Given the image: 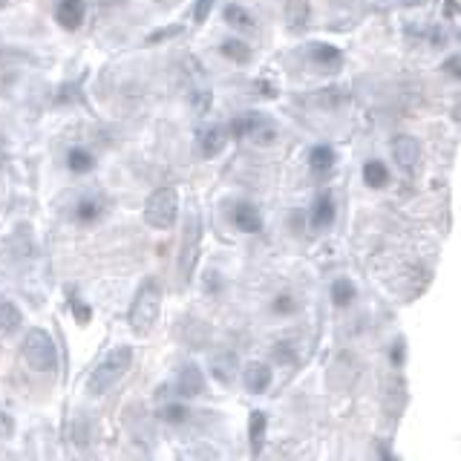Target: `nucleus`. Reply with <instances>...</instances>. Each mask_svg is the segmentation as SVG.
I'll list each match as a JSON object with an SVG mask.
<instances>
[{"label": "nucleus", "mask_w": 461, "mask_h": 461, "mask_svg": "<svg viewBox=\"0 0 461 461\" xmlns=\"http://www.w3.org/2000/svg\"><path fill=\"white\" fill-rule=\"evenodd\" d=\"M213 9V0H196L193 4V24H205Z\"/></svg>", "instance_id": "28"}, {"label": "nucleus", "mask_w": 461, "mask_h": 461, "mask_svg": "<svg viewBox=\"0 0 461 461\" xmlns=\"http://www.w3.org/2000/svg\"><path fill=\"white\" fill-rule=\"evenodd\" d=\"M130 363H133V349L130 346H116L98 366H96V372L90 375V392L93 395H104L113 383L130 369Z\"/></svg>", "instance_id": "2"}, {"label": "nucleus", "mask_w": 461, "mask_h": 461, "mask_svg": "<svg viewBox=\"0 0 461 461\" xmlns=\"http://www.w3.org/2000/svg\"><path fill=\"white\" fill-rule=\"evenodd\" d=\"M444 9H447V15L455 21L458 18V4H455V0H444Z\"/></svg>", "instance_id": "33"}, {"label": "nucleus", "mask_w": 461, "mask_h": 461, "mask_svg": "<svg viewBox=\"0 0 461 461\" xmlns=\"http://www.w3.org/2000/svg\"><path fill=\"white\" fill-rule=\"evenodd\" d=\"M225 21H228V24H234V26H237V29H243V32H251V29H254L251 15H248L243 6H237V4L225 9Z\"/></svg>", "instance_id": "23"}, {"label": "nucleus", "mask_w": 461, "mask_h": 461, "mask_svg": "<svg viewBox=\"0 0 461 461\" xmlns=\"http://www.w3.org/2000/svg\"><path fill=\"white\" fill-rule=\"evenodd\" d=\"M182 32V26H173V29H162V32H153L150 38H147V44H159V41H168V38H173V35H179Z\"/></svg>", "instance_id": "30"}, {"label": "nucleus", "mask_w": 461, "mask_h": 461, "mask_svg": "<svg viewBox=\"0 0 461 461\" xmlns=\"http://www.w3.org/2000/svg\"><path fill=\"white\" fill-rule=\"evenodd\" d=\"M162 312V288L156 280H144L130 305V326L138 335H147Z\"/></svg>", "instance_id": "1"}, {"label": "nucleus", "mask_w": 461, "mask_h": 461, "mask_svg": "<svg viewBox=\"0 0 461 461\" xmlns=\"http://www.w3.org/2000/svg\"><path fill=\"white\" fill-rule=\"evenodd\" d=\"M401 4H407V6H418L421 0H401Z\"/></svg>", "instance_id": "36"}, {"label": "nucleus", "mask_w": 461, "mask_h": 461, "mask_svg": "<svg viewBox=\"0 0 461 461\" xmlns=\"http://www.w3.org/2000/svg\"><path fill=\"white\" fill-rule=\"evenodd\" d=\"M21 326H24V315H21V309H18V305H15L12 300L0 297V332H4V335H15Z\"/></svg>", "instance_id": "14"}, {"label": "nucleus", "mask_w": 461, "mask_h": 461, "mask_svg": "<svg viewBox=\"0 0 461 461\" xmlns=\"http://www.w3.org/2000/svg\"><path fill=\"white\" fill-rule=\"evenodd\" d=\"M196 138H199V153L205 159H213L216 153L225 147V133L219 127H202L196 133Z\"/></svg>", "instance_id": "13"}, {"label": "nucleus", "mask_w": 461, "mask_h": 461, "mask_svg": "<svg viewBox=\"0 0 461 461\" xmlns=\"http://www.w3.org/2000/svg\"><path fill=\"white\" fill-rule=\"evenodd\" d=\"M332 300H335V305H349L355 300V285L349 280H335L332 283Z\"/></svg>", "instance_id": "25"}, {"label": "nucleus", "mask_w": 461, "mask_h": 461, "mask_svg": "<svg viewBox=\"0 0 461 461\" xmlns=\"http://www.w3.org/2000/svg\"><path fill=\"white\" fill-rule=\"evenodd\" d=\"M179 216V193L176 188H159L156 193H150L147 205H144V222L156 230H168L173 228Z\"/></svg>", "instance_id": "3"}, {"label": "nucleus", "mask_w": 461, "mask_h": 461, "mask_svg": "<svg viewBox=\"0 0 461 461\" xmlns=\"http://www.w3.org/2000/svg\"><path fill=\"white\" fill-rule=\"evenodd\" d=\"M219 49H222L225 58L237 61V64H248V61H251V49H248V44H243V41H225Z\"/></svg>", "instance_id": "22"}, {"label": "nucleus", "mask_w": 461, "mask_h": 461, "mask_svg": "<svg viewBox=\"0 0 461 461\" xmlns=\"http://www.w3.org/2000/svg\"><path fill=\"white\" fill-rule=\"evenodd\" d=\"M72 309H75V315H78L81 323L90 320V309H87V305H81V300H72Z\"/></svg>", "instance_id": "32"}, {"label": "nucleus", "mask_w": 461, "mask_h": 461, "mask_svg": "<svg viewBox=\"0 0 461 461\" xmlns=\"http://www.w3.org/2000/svg\"><path fill=\"white\" fill-rule=\"evenodd\" d=\"M24 358L35 372H58V349L44 329H32L24 340Z\"/></svg>", "instance_id": "4"}, {"label": "nucleus", "mask_w": 461, "mask_h": 461, "mask_svg": "<svg viewBox=\"0 0 461 461\" xmlns=\"http://www.w3.org/2000/svg\"><path fill=\"white\" fill-rule=\"evenodd\" d=\"M230 136L234 138H257L263 144L274 141V130L268 127L265 116H260V113H245V116L234 118L230 121Z\"/></svg>", "instance_id": "5"}, {"label": "nucleus", "mask_w": 461, "mask_h": 461, "mask_svg": "<svg viewBox=\"0 0 461 461\" xmlns=\"http://www.w3.org/2000/svg\"><path fill=\"white\" fill-rule=\"evenodd\" d=\"M274 312H277V315H291V312H297L294 297H291V294H280V297L274 300Z\"/></svg>", "instance_id": "27"}, {"label": "nucleus", "mask_w": 461, "mask_h": 461, "mask_svg": "<svg viewBox=\"0 0 461 461\" xmlns=\"http://www.w3.org/2000/svg\"><path fill=\"white\" fill-rule=\"evenodd\" d=\"M392 156H395V162H398L407 173H412V171L418 168V162H421V144H418V138H412V136H398V138L392 141Z\"/></svg>", "instance_id": "7"}, {"label": "nucleus", "mask_w": 461, "mask_h": 461, "mask_svg": "<svg viewBox=\"0 0 461 461\" xmlns=\"http://www.w3.org/2000/svg\"><path fill=\"white\" fill-rule=\"evenodd\" d=\"M444 69L452 75V78H458V58H450V61L444 64Z\"/></svg>", "instance_id": "34"}, {"label": "nucleus", "mask_w": 461, "mask_h": 461, "mask_svg": "<svg viewBox=\"0 0 461 461\" xmlns=\"http://www.w3.org/2000/svg\"><path fill=\"white\" fill-rule=\"evenodd\" d=\"M332 222H335V199H332V193H320L312 205V228L323 230Z\"/></svg>", "instance_id": "12"}, {"label": "nucleus", "mask_w": 461, "mask_h": 461, "mask_svg": "<svg viewBox=\"0 0 461 461\" xmlns=\"http://www.w3.org/2000/svg\"><path fill=\"white\" fill-rule=\"evenodd\" d=\"M309 168H312L315 176H326L335 168V150L326 147V144L312 147V153H309Z\"/></svg>", "instance_id": "15"}, {"label": "nucleus", "mask_w": 461, "mask_h": 461, "mask_svg": "<svg viewBox=\"0 0 461 461\" xmlns=\"http://www.w3.org/2000/svg\"><path fill=\"white\" fill-rule=\"evenodd\" d=\"M234 225L240 230H245V234H260L263 228V219H260V211L251 205V202H240L234 208Z\"/></svg>", "instance_id": "11"}, {"label": "nucleus", "mask_w": 461, "mask_h": 461, "mask_svg": "<svg viewBox=\"0 0 461 461\" xmlns=\"http://www.w3.org/2000/svg\"><path fill=\"white\" fill-rule=\"evenodd\" d=\"M243 378H245L248 392H254V395H260V392H265L271 387V369L265 363H248Z\"/></svg>", "instance_id": "10"}, {"label": "nucleus", "mask_w": 461, "mask_h": 461, "mask_svg": "<svg viewBox=\"0 0 461 461\" xmlns=\"http://www.w3.org/2000/svg\"><path fill=\"white\" fill-rule=\"evenodd\" d=\"M4 4H6V0H0V6H4Z\"/></svg>", "instance_id": "37"}, {"label": "nucleus", "mask_w": 461, "mask_h": 461, "mask_svg": "<svg viewBox=\"0 0 461 461\" xmlns=\"http://www.w3.org/2000/svg\"><path fill=\"white\" fill-rule=\"evenodd\" d=\"M193 107H196V113H205L211 107V90H196L193 93Z\"/></svg>", "instance_id": "29"}, {"label": "nucleus", "mask_w": 461, "mask_h": 461, "mask_svg": "<svg viewBox=\"0 0 461 461\" xmlns=\"http://www.w3.org/2000/svg\"><path fill=\"white\" fill-rule=\"evenodd\" d=\"M98 216H101V205H98L96 199H81L78 205H75V219L84 222V225L96 222Z\"/></svg>", "instance_id": "24"}, {"label": "nucleus", "mask_w": 461, "mask_h": 461, "mask_svg": "<svg viewBox=\"0 0 461 461\" xmlns=\"http://www.w3.org/2000/svg\"><path fill=\"white\" fill-rule=\"evenodd\" d=\"M12 435V418L6 412H0V438H9Z\"/></svg>", "instance_id": "31"}, {"label": "nucleus", "mask_w": 461, "mask_h": 461, "mask_svg": "<svg viewBox=\"0 0 461 461\" xmlns=\"http://www.w3.org/2000/svg\"><path fill=\"white\" fill-rule=\"evenodd\" d=\"M234 366H237V358L230 352H222L211 360V369H213V378L219 383H230V378H234Z\"/></svg>", "instance_id": "19"}, {"label": "nucleus", "mask_w": 461, "mask_h": 461, "mask_svg": "<svg viewBox=\"0 0 461 461\" xmlns=\"http://www.w3.org/2000/svg\"><path fill=\"white\" fill-rule=\"evenodd\" d=\"M176 390H179V395H185V398L202 395V390H205V378H202V372H199L196 363H185V366L179 369Z\"/></svg>", "instance_id": "8"}, {"label": "nucleus", "mask_w": 461, "mask_h": 461, "mask_svg": "<svg viewBox=\"0 0 461 461\" xmlns=\"http://www.w3.org/2000/svg\"><path fill=\"white\" fill-rule=\"evenodd\" d=\"M55 21L64 29H78L81 21H84V0H58Z\"/></svg>", "instance_id": "9"}, {"label": "nucleus", "mask_w": 461, "mask_h": 461, "mask_svg": "<svg viewBox=\"0 0 461 461\" xmlns=\"http://www.w3.org/2000/svg\"><path fill=\"white\" fill-rule=\"evenodd\" d=\"M265 427H268V415L265 412H251V421H248V441H251V452H263V444H265Z\"/></svg>", "instance_id": "17"}, {"label": "nucleus", "mask_w": 461, "mask_h": 461, "mask_svg": "<svg viewBox=\"0 0 461 461\" xmlns=\"http://www.w3.org/2000/svg\"><path fill=\"white\" fill-rule=\"evenodd\" d=\"M285 24L291 32H300L309 24V0H288L285 4Z\"/></svg>", "instance_id": "16"}, {"label": "nucleus", "mask_w": 461, "mask_h": 461, "mask_svg": "<svg viewBox=\"0 0 461 461\" xmlns=\"http://www.w3.org/2000/svg\"><path fill=\"white\" fill-rule=\"evenodd\" d=\"M312 58L320 66H338L340 64V49L332 44H312Z\"/></svg>", "instance_id": "21"}, {"label": "nucleus", "mask_w": 461, "mask_h": 461, "mask_svg": "<svg viewBox=\"0 0 461 461\" xmlns=\"http://www.w3.org/2000/svg\"><path fill=\"white\" fill-rule=\"evenodd\" d=\"M199 240H202V228H199V213H191V225L185 230V243H182V277L191 280L196 260H199Z\"/></svg>", "instance_id": "6"}, {"label": "nucleus", "mask_w": 461, "mask_h": 461, "mask_svg": "<svg viewBox=\"0 0 461 461\" xmlns=\"http://www.w3.org/2000/svg\"><path fill=\"white\" fill-rule=\"evenodd\" d=\"M363 182H366L369 188H383V185L390 182V171H387V165L378 162V159L366 162V165H363Z\"/></svg>", "instance_id": "20"}, {"label": "nucleus", "mask_w": 461, "mask_h": 461, "mask_svg": "<svg viewBox=\"0 0 461 461\" xmlns=\"http://www.w3.org/2000/svg\"><path fill=\"white\" fill-rule=\"evenodd\" d=\"M159 415H162L168 424H185L191 412H188V407H185V404H165Z\"/></svg>", "instance_id": "26"}, {"label": "nucleus", "mask_w": 461, "mask_h": 461, "mask_svg": "<svg viewBox=\"0 0 461 461\" xmlns=\"http://www.w3.org/2000/svg\"><path fill=\"white\" fill-rule=\"evenodd\" d=\"M401 349H404L401 343H398V346L392 349V360H395V363H401V360H404V352H401Z\"/></svg>", "instance_id": "35"}, {"label": "nucleus", "mask_w": 461, "mask_h": 461, "mask_svg": "<svg viewBox=\"0 0 461 461\" xmlns=\"http://www.w3.org/2000/svg\"><path fill=\"white\" fill-rule=\"evenodd\" d=\"M66 162H69V171L72 173H90L96 168V159H93V153L84 150V147H72L66 153Z\"/></svg>", "instance_id": "18"}]
</instances>
